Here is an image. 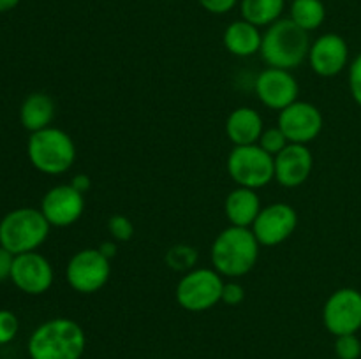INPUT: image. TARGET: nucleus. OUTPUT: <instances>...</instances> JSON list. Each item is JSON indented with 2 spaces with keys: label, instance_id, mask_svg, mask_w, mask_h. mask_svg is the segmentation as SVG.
Segmentation results:
<instances>
[{
  "label": "nucleus",
  "instance_id": "nucleus-1",
  "mask_svg": "<svg viewBox=\"0 0 361 359\" xmlns=\"http://www.w3.org/2000/svg\"><path fill=\"white\" fill-rule=\"evenodd\" d=\"M87 348V334L73 319L56 317L42 322L28 338L30 359H81Z\"/></svg>",
  "mask_w": 361,
  "mask_h": 359
},
{
  "label": "nucleus",
  "instance_id": "nucleus-2",
  "mask_svg": "<svg viewBox=\"0 0 361 359\" xmlns=\"http://www.w3.org/2000/svg\"><path fill=\"white\" fill-rule=\"evenodd\" d=\"M259 246L252 229L229 225L212 243L214 270L226 278H240L250 273L259 257Z\"/></svg>",
  "mask_w": 361,
  "mask_h": 359
},
{
  "label": "nucleus",
  "instance_id": "nucleus-3",
  "mask_svg": "<svg viewBox=\"0 0 361 359\" xmlns=\"http://www.w3.org/2000/svg\"><path fill=\"white\" fill-rule=\"evenodd\" d=\"M309 32L300 28L291 18H281L267 27L261 42V58L268 67L293 70L309 58Z\"/></svg>",
  "mask_w": 361,
  "mask_h": 359
},
{
  "label": "nucleus",
  "instance_id": "nucleus-4",
  "mask_svg": "<svg viewBox=\"0 0 361 359\" xmlns=\"http://www.w3.org/2000/svg\"><path fill=\"white\" fill-rule=\"evenodd\" d=\"M27 153L28 160L37 171L59 176L73 168L76 160V144L66 130L48 127L32 132L28 137Z\"/></svg>",
  "mask_w": 361,
  "mask_h": 359
},
{
  "label": "nucleus",
  "instance_id": "nucleus-5",
  "mask_svg": "<svg viewBox=\"0 0 361 359\" xmlns=\"http://www.w3.org/2000/svg\"><path fill=\"white\" fill-rule=\"evenodd\" d=\"M49 222L41 210L18 208L0 222V246L13 256L35 252L49 234Z\"/></svg>",
  "mask_w": 361,
  "mask_h": 359
},
{
  "label": "nucleus",
  "instance_id": "nucleus-6",
  "mask_svg": "<svg viewBox=\"0 0 361 359\" xmlns=\"http://www.w3.org/2000/svg\"><path fill=\"white\" fill-rule=\"evenodd\" d=\"M214 267H194L183 273L175 289L176 303L192 313L207 312L221 303L224 280Z\"/></svg>",
  "mask_w": 361,
  "mask_h": 359
},
{
  "label": "nucleus",
  "instance_id": "nucleus-7",
  "mask_svg": "<svg viewBox=\"0 0 361 359\" xmlns=\"http://www.w3.org/2000/svg\"><path fill=\"white\" fill-rule=\"evenodd\" d=\"M226 165L233 182L245 189H263L275 180L274 157L259 144L235 146L229 151Z\"/></svg>",
  "mask_w": 361,
  "mask_h": 359
},
{
  "label": "nucleus",
  "instance_id": "nucleus-8",
  "mask_svg": "<svg viewBox=\"0 0 361 359\" xmlns=\"http://www.w3.org/2000/svg\"><path fill=\"white\" fill-rule=\"evenodd\" d=\"M111 264L99 248H83L74 253L66 267V280L80 294H94L108 284Z\"/></svg>",
  "mask_w": 361,
  "mask_h": 359
},
{
  "label": "nucleus",
  "instance_id": "nucleus-9",
  "mask_svg": "<svg viewBox=\"0 0 361 359\" xmlns=\"http://www.w3.org/2000/svg\"><path fill=\"white\" fill-rule=\"evenodd\" d=\"M323 324L331 334H356L361 329V292L342 287L328 296L323 306Z\"/></svg>",
  "mask_w": 361,
  "mask_h": 359
},
{
  "label": "nucleus",
  "instance_id": "nucleus-10",
  "mask_svg": "<svg viewBox=\"0 0 361 359\" xmlns=\"http://www.w3.org/2000/svg\"><path fill=\"white\" fill-rule=\"evenodd\" d=\"M277 127L284 132L289 143L309 144L323 132V113L312 102L296 101L279 111Z\"/></svg>",
  "mask_w": 361,
  "mask_h": 359
},
{
  "label": "nucleus",
  "instance_id": "nucleus-11",
  "mask_svg": "<svg viewBox=\"0 0 361 359\" xmlns=\"http://www.w3.org/2000/svg\"><path fill=\"white\" fill-rule=\"evenodd\" d=\"M298 227V213L288 203H271L261 208L250 225L254 236L263 246H277L288 241Z\"/></svg>",
  "mask_w": 361,
  "mask_h": 359
},
{
  "label": "nucleus",
  "instance_id": "nucleus-12",
  "mask_svg": "<svg viewBox=\"0 0 361 359\" xmlns=\"http://www.w3.org/2000/svg\"><path fill=\"white\" fill-rule=\"evenodd\" d=\"M254 90L261 104L275 111H282L298 101L300 94L298 81L291 70L277 69V67H267L261 70L254 81Z\"/></svg>",
  "mask_w": 361,
  "mask_h": 359
},
{
  "label": "nucleus",
  "instance_id": "nucleus-13",
  "mask_svg": "<svg viewBox=\"0 0 361 359\" xmlns=\"http://www.w3.org/2000/svg\"><path fill=\"white\" fill-rule=\"evenodd\" d=\"M41 211L53 227H69L76 224L85 211V196L71 183L56 185L44 194Z\"/></svg>",
  "mask_w": 361,
  "mask_h": 359
},
{
  "label": "nucleus",
  "instance_id": "nucleus-14",
  "mask_svg": "<svg viewBox=\"0 0 361 359\" xmlns=\"http://www.w3.org/2000/svg\"><path fill=\"white\" fill-rule=\"evenodd\" d=\"M51 263L37 252H27L14 256L11 280L25 294L39 296L44 294L53 285Z\"/></svg>",
  "mask_w": 361,
  "mask_h": 359
},
{
  "label": "nucleus",
  "instance_id": "nucleus-15",
  "mask_svg": "<svg viewBox=\"0 0 361 359\" xmlns=\"http://www.w3.org/2000/svg\"><path fill=\"white\" fill-rule=\"evenodd\" d=\"M310 69L321 77L341 74L349 63V46L338 34H323L310 44Z\"/></svg>",
  "mask_w": 361,
  "mask_h": 359
},
{
  "label": "nucleus",
  "instance_id": "nucleus-16",
  "mask_svg": "<svg viewBox=\"0 0 361 359\" xmlns=\"http://www.w3.org/2000/svg\"><path fill=\"white\" fill-rule=\"evenodd\" d=\"M275 180L286 189H296L310 178L314 169L312 151L307 144L289 143L274 157Z\"/></svg>",
  "mask_w": 361,
  "mask_h": 359
},
{
  "label": "nucleus",
  "instance_id": "nucleus-17",
  "mask_svg": "<svg viewBox=\"0 0 361 359\" xmlns=\"http://www.w3.org/2000/svg\"><path fill=\"white\" fill-rule=\"evenodd\" d=\"M263 130V118L256 109L249 108V106L233 109L226 120V136L235 146L257 144Z\"/></svg>",
  "mask_w": 361,
  "mask_h": 359
},
{
  "label": "nucleus",
  "instance_id": "nucleus-18",
  "mask_svg": "<svg viewBox=\"0 0 361 359\" xmlns=\"http://www.w3.org/2000/svg\"><path fill=\"white\" fill-rule=\"evenodd\" d=\"M261 199L256 190L236 187L224 201V213L229 224L236 227H250L261 211Z\"/></svg>",
  "mask_w": 361,
  "mask_h": 359
},
{
  "label": "nucleus",
  "instance_id": "nucleus-19",
  "mask_svg": "<svg viewBox=\"0 0 361 359\" xmlns=\"http://www.w3.org/2000/svg\"><path fill=\"white\" fill-rule=\"evenodd\" d=\"M224 48L231 55L247 58L256 53H259L261 42H263V34L259 32V27L249 23L245 20H236L228 25L222 35Z\"/></svg>",
  "mask_w": 361,
  "mask_h": 359
},
{
  "label": "nucleus",
  "instance_id": "nucleus-20",
  "mask_svg": "<svg viewBox=\"0 0 361 359\" xmlns=\"http://www.w3.org/2000/svg\"><path fill=\"white\" fill-rule=\"evenodd\" d=\"M55 118V102L49 95L35 92L23 101L20 109L21 125L30 132L48 129Z\"/></svg>",
  "mask_w": 361,
  "mask_h": 359
},
{
  "label": "nucleus",
  "instance_id": "nucleus-21",
  "mask_svg": "<svg viewBox=\"0 0 361 359\" xmlns=\"http://www.w3.org/2000/svg\"><path fill=\"white\" fill-rule=\"evenodd\" d=\"M286 0H242L240 11L243 20L256 27H270L281 20Z\"/></svg>",
  "mask_w": 361,
  "mask_h": 359
},
{
  "label": "nucleus",
  "instance_id": "nucleus-22",
  "mask_svg": "<svg viewBox=\"0 0 361 359\" xmlns=\"http://www.w3.org/2000/svg\"><path fill=\"white\" fill-rule=\"evenodd\" d=\"M326 18L323 0H293L291 20L305 32L317 30Z\"/></svg>",
  "mask_w": 361,
  "mask_h": 359
},
{
  "label": "nucleus",
  "instance_id": "nucleus-23",
  "mask_svg": "<svg viewBox=\"0 0 361 359\" xmlns=\"http://www.w3.org/2000/svg\"><path fill=\"white\" fill-rule=\"evenodd\" d=\"M197 263V250L194 246L185 245V243H178V245L171 246L166 253V264L171 267L173 271H180V273H187V271L194 270Z\"/></svg>",
  "mask_w": 361,
  "mask_h": 359
},
{
  "label": "nucleus",
  "instance_id": "nucleus-24",
  "mask_svg": "<svg viewBox=\"0 0 361 359\" xmlns=\"http://www.w3.org/2000/svg\"><path fill=\"white\" fill-rule=\"evenodd\" d=\"M257 144H259L267 153H270L271 157H275V155L281 153V151L288 146L289 141L279 127H270V129L263 130Z\"/></svg>",
  "mask_w": 361,
  "mask_h": 359
},
{
  "label": "nucleus",
  "instance_id": "nucleus-25",
  "mask_svg": "<svg viewBox=\"0 0 361 359\" xmlns=\"http://www.w3.org/2000/svg\"><path fill=\"white\" fill-rule=\"evenodd\" d=\"M108 231L115 241H129L134 236V224L126 215H113L108 220Z\"/></svg>",
  "mask_w": 361,
  "mask_h": 359
},
{
  "label": "nucleus",
  "instance_id": "nucleus-26",
  "mask_svg": "<svg viewBox=\"0 0 361 359\" xmlns=\"http://www.w3.org/2000/svg\"><path fill=\"white\" fill-rule=\"evenodd\" d=\"M335 338V354L338 359H360L361 341L356 334H342Z\"/></svg>",
  "mask_w": 361,
  "mask_h": 359
},
{
  "label": "nucleus",
  "instance_id": "nucleus-27",
  "mask_svg": "<svg viewBox=\"0 0 361 359\" xmlns=\"http://www.w3.org/2000/svg\"><path fill=\"white\" fill-rule=\"evenodd\" d=\"M20 320L11 310H0V345H7L16 338Z\"/></svg>",
  "mask_w": 361,
  "mask_h": 359
},
{
  "label": "nucleus",
  "instance_id": "nucleus-28",
  "mask_svg": "<svg viewBox=\"0 0 361 359\" xmlns=\"http://www.w3.org/2000/svg\"><path fill=\"white\" fill-rule=\"evenodd\" d=\"M245 299V289L240 282L229 280L224 282V287H222V296L221 301L228 306H238L240 303Z\"/></svg>",
  "mask_w": 361,
  "mask_h": 359
},
{
  "label": "nucleus",
  "instance_id": "nucleus-29",
  "mask_svg": "<svg viewBox=\"0 0 361 359\" xmlns=\"http://www.w3.org/2000/svg\"><path fill=\"white\" fill-rule=\"evenodd\" d=\"M349 92L353 101L361 108V53L349 65Z\"/></svg>",
  "mask_w": 361,
  "mask_h": 359
},
{
  "label": "nucleus",
  "instance_id": "nucleus-30",
  "mask_svg": "<svg viewBox=\"0 0 361 359\" xmlns=\"http://www.w3.org/2000/svg\"><path fill=\"white\" fill-rule=\"evenodd\" d=\"M204 11L212 14H226L238 4V0H197Z\"/></svg>",
  "mask_w": 361,
  "mask_h": 359
},
{
  "label": "nucleus",
  "instance_id": "nucleus-31",
  "mask_svg": "<svg viewBox=\"0 0 361 359\" xmlns=\"http://www.w3.org/2000/svg\"><path fill=\"white\" fill-rule=\"evenodd\" d=\"M14 256L6 250L4 246H0V282L11 278V270H13Z\"/></svg>",
  "mask_w": 361,
  "mask_h": 359
},
{
  "label": "nucleus",
  "instance_id": "nucleus-32",
  "mask_svg": "<svg viewBox=\"0 0 361 359\" xmlns=\"http://www.w3.org/2000/svg\"><path fill=\"white\" fill-rule=\"evenodd\" d=\"M71 185H73L74 189L78 190V192H81L85 196V194H87L88 190H90L92 180L88 178L87 175H76L73 180H71Z\"/></svg>",
  "mask_w": 361,
  "mask_h": 359
},
{
  "label": "nucleus",
  "instance_id": "nucleus-33",
  "mask_svg": "<svg viewBox=\"0 0 361 359\" xmlns=\"http://www.w3.org/2000/svg\"><path fill=\"white\" fill-rule=\"evenodd\" d=\"M99 252H101L102 256L108 257V259L111 260V257L116 256V243L111 241V239H109V241L101 243V245H99Z\"/></svg>",
  "mask_w": 361,
  "mask_h": 359
},
{
  "label": "nucleus",
  "instance_id": "nucleus-34",
  "mask_svg": "<svg viewBox=\"0 0 361 359\" xmlns=\"http://www.w3.org/2000/svg\"><path fill=\"white\" fill-rule=\"evenodd\" d=\"M18 4H20V0H0V13H6V11L14 9Z\"/></svg>",
  "mask_w": 361,
  "mask_h": 359
},
{
  "label": "nucleus",
  "instance_id": "nucleus-35",
  "mask_svg": "<svg viewBox=\"0 0 361 359\" xmlns=\"http://www.w3.org/2000/svg\"><path fill=\"white\" fill-rule=\"evenodd\" d=\"M166 2H171V0H166Z\"/></svg>",
  "mask_w": 361,
  "mask_h": 359
}]
</instances>
